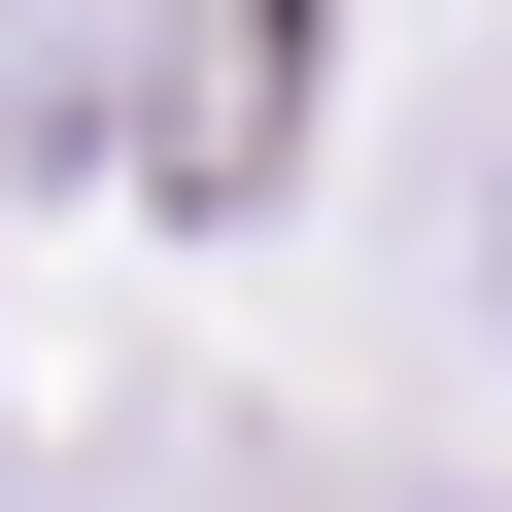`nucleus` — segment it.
I'll return each mask as SVG.
<instances>
[{"label": "nucleus", "mask_w": 512, "mask_h": 512, "mask_svg": "<svg viewBox=\"0 0 512 512\" xmlns=\"http://www.w3.org/2000/svg\"><path fill=\"white\" fill-rule=\"evenodd\" d=\"M478 308H512V137H478Z\"/></svg>", "instance_id": "nucleus-1"}]
</instances>
